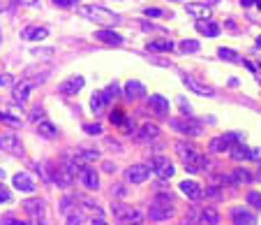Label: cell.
<instances>
[{"label": "cell", "mask_w": 261, "mask_h": 225, "mask_svg": "<svg viewBox=\"0 0 261 225\" xmlns=\"http://www.w3.org/2000/svg\"><path fill=\"white\" fill-rule=\"evenodd\" d=\"M245 200H247V205H250V207H254V209H261V193H259V190H250Z\"/></svg>", "instance_id": "32"}, {"label": "cell", "mask_w": 261, "mask_h": 225, "mask_svg": "<svg viewBox=\"0 0 261 225\" xmlns=\"http://www.w3.org/2000/svg\"><path fill=\"white\" fill-rule=\"evenodd\" d=\"M238 142H243V137H241V132H229V135H220V137H215V140H211V153H224V151H231V146L233 144H238Z\"/></svg>", "instance_id": "4"}, {"label": "cell", "mask_w": 261, "mask_h": 225, "mask_svg": "<svg viewBox=\"0 0 261 225\" xmlns=\"http://www.w3.org/2000/svg\"><path fill=\"white\" fill-rule=\"evenodd\" d=\"M176 151L180 153L182 163H185V170L192 172V174H197V172H201L208 167V158L199 153L194 146L185 144V142H176Z\"/></svg>", "instance_id": "2"}, {"label": "cell", "mask_w": 261, "mask_h": 225, "mask_svg": "<svg viewBox=\"0 0 261 225\" xmlns=\"http://www.w3.org/2000/svg\"><path fill=\"white\" fill-rule=\"evenodd\" d=\"M125 119H127V116H125V111H123V109H114L111 114H109V121H111L114 125H118V128L125 123Z\"/></svg>", "instance_id": "34"}, {"label": "cell", "mask_w": 261, "mask_h": 225, "mask_svg": "<svg viewBox=\"0 0 261 225\" xmlns=\"http://www.w3.org/2000/svg\"><path fill=\"white\" fill-rule=\"evenodd\" d=\"M180 190H182V195L190 197V200H199V197H203V190L197 181H182Z\"/></svg>", "instance_id": "21"}, {"label": "cell", "mask_w": 261, "mask_h": 225, "mask_svg": "<svg viewBox=\"0 0 261 225\" xmlns=\"http://www.w3.org/2000/svg\"><path fill=\"white\" fill-rule=\"evenodd\" d=\"M93 225H107V223H104L102 218H97V220H93Z\"/></svg>", "instance_id": "49"}, {"label": "cell", "mask_w": 261, "mask_h": 225, "mask_svg": "<svg viewBox=\"0 0 261 225\" xmlns=\"http://www.w3.org/2000/svg\"><path fill=\"white\" fill-rule=\"evenodd\" d=\"M0 179H5V172H3V167H0Z\"/></svg>", "instance_id": "51"}, {"label": "cell", "mask_w": 261, "mask_h": 225, "mask_svg": "<svg viewBox=\"0 0 261 225\" xmlns=\"http://www.w3.org/2000/svg\"><path fill=\"white\" fill-rule=\"evenodd\" d=\"M148 105H150L155 116H169V100L164 95H150V98H148Z\"/></svg>", "instance_id": "15"}, {"label": "cell", "mask_w": 261, "mask_h": 225, "mask_svg": "<svg viewBox=\"0 0 261 225\" xmlns=\"http://www.w3.org/2000/svg\"><path fill=\"white\" fill-rule=\"evenodd\" d=\"M109 102H111V98H109L107 93H93V100H90V109L95 111V114H99V111L104 109V107L109 105Z\"/></svg>", "instance_id": "25"}, {"label": "cell", "mask_w": 261, "mask_h": 225, "mask_svg": "<svg viewBox=\"0 0 261 225\" xmlns=\"http://www.w3.org/2000/svg\"><path fill=\"white\" fill-rule=\"evenodd\" d=\"M241 5L243 7H252V5H254V0H241Z\"/></svg>", "instance_id": "48"}, {"label": "cell", "mask_w": 261, "mask_h": 225, "mask_svg": "<svg viewBox=\"0 0 261 225\" xmlns=\"http://www.w3.org/2000/svg\"><path fill=\"white\" fill-rule=\"evenodd\" d=\"M79 14L84 16V19L93 21V24L104 26V28H114V26H118V21H120L118 14H114L111 10H107V7H102V5H81Z\"/></svg>", "instance_id": "1"}, {"label": "cell", "mask_w": 261, "mask_h": 225, "mask_svg": "<svg viewBox=\"0 0 261 225\" xmlns=\"http://www.w3.org/2000/svg\"><path fill=\"white\" fill-rule=\"evenodd\" d=\"M0 225H25V220H19L16 216L12 214H5L3 218H0Z\"/></svg>", "instance_id": "36"}, {"label": "cell", "mask_w": 261, "mask_h": 225, "mask_svg": "<svg viewBox=\"0 0 261 225\" xmlns=\"http://www.w3.org/2000/svg\"><path fill=\"white\" fill-rule=\"evenodd\" d=\"M231 186H241V184H250L252 179H254V174H252L250 170H245V167H238V170H233L231 174Z\"/></svg>", "instance_id": "23"}, {"label": "cell", "mask_w": 261, "mask_h": 225, "mask_svg": "<svg viewBox=\"0 0 261 225\" xmlns=\"http://www.w3.org/2000/svg\"><path fill=\"white\" fill-rule=\"evenodd\" d=\"M173 3H178V0H173Z\"/></svg>", "instance_id": "55"}, {"label": "cell", "mask_w": 261, "mask_h": 225, "mask_svg": "<svg viewBox=\"0 0 261 225\" xmlns=\"http://www.w3.org/2000/svg\"><path fill=\"white\" fill-rule=\"evenodd\" d=\"M125 176H127L129 184H143V181L150 176V167L141 165V163H137V165H129L127 172H125Z\"/></svg>", "instance_id": "9"}, {"label": "cell", "mask_w": 261, "mask_h": 225, "mask_svg": "<svg viewBox=\"0 0 261 225\" xmlns=\"http://www.w3.org/2000/svg\"><path fill=\"white\" fill-rule=\"evenodd\" d=\"M203 195H206V197H213V200H220L222 193H220V188H215V186H208V188L203 190Z\"/></svg>", "instance_id": "39"}, {"label": "cell", "mask_w": 261, "mask_h": 225, "mask_svg": "<svg viewBox=\"0 0 261 225\" xmlns=\"http://www.w3.org/2000/svg\"><path fill=\"white\" fill-rule=\"evenodd\" d=\"M199 218H201L203 225H217V223H220V211L213 209V207H206V209H201Z\"/></svg>", "instance_id": "26"}, {"label": "cell", "mask_w": 261, "mask_h": 225, "mask_svg": "<svg viewBox=\"0 0 261 225\" xmlns=\"http://www.w3.org/2000/svg\"><path fill=\"white\" fill-rule=\"evenodd\" d=\"M250 160H256V163H261V149H252Z\"/></svg>", "instance_id": "46"}, {"label": "cell", "mask_w": 261, "mask_h": 225, "mask_svg": "<svg viewBox=\"0 0 261 225\" xmlns=\"http://www.w3.org/2000/svg\"><path fill=\"white\" fill-rule=\"evenodd\" d=\"M185 12H188L190 16H197L199 21H206L211 19V5H206V3H190V5H185Z\"/></svg>", "instance_id": "13"}, {"label": "cell", "mask_w": 261, "mask_h": 225, "mask_svg": "<svg viewBox=\"0 0 261 225\" xmlns=\"http://www.w3.org/2000/svg\"><path fill=\"white\" fill-rule=\"evenodd\" d=\"M84 130L88 132V135H99V132H102V125L99 123H88V125H84Z\"/></svg>", "instance_id": "41"}, {"label": "cell", "mask_w": 261, "mask_h": 225, "mask_svg": "<svg viewBox=\"0 0 261 225\" xmlns=\"http://www.w3.org/2000/svg\"><path fill=\"white\" fill-rule=\"evenodd\" d=\"M150 220H167L173 216V209H171V195L169 193H158L150 205V211H148Z\"/></svg>", "instance_id": "3"}, {"label": "cell", "mask_w": 261, "mask_h": 225, "mask_svg": "<svg viewBox=\"0 0 261 225\" xmlns=\"http://www.w3.org/2000/svg\"><path fill=\"white\" fill-rule=\"evenodd\" d=\"M0 149L12 155H23V144H21V140L16 135H12V132H3V135H0Z\"/></svg>", "instance_id": "7"}, {"label": "cell", "mask_w": 261, "mask_h": 225, "mask_svg": "<svg viewBox=\"0 0 261 225\" xmlns=\"http://www.w3.org/2000/svg\"><path fill=\"white\" fill-rule=\"evenodd\" d=\"M250 153H252V151L247 149V146L243 144V142L233 144V146H231V151H229V155H231L233 160H250Z\"/></svg>", "instance_id": "29"}, {"label": "cell", "mask_w": 261, "mask_h": 225, "mask_svg": "<svg viewBox=\"0 0 261 225\" xmlns=\"http://www.w3.org/2000/svg\"><path fill=\"white\" fill-rule=\"evenodd\" d=\"M0 86H14V77L12 75H0Z\"/></svg>", "instance_id": "43"}, {"label": "cell", "mask_w": 261, "mask_h": 225, "mask_svg": "<svg viewBox=\"0 0 261 225\" xmlns=\"http://www.w3.org/2000/svg\"><path fill=\"white\" fill-rule=\"evenodd\" d=\"M256 179H259V181H261V170H259V174H256Z\"/></svg>", "instance_id": "53"}, {"label": "cell", "mask_w": 261, "mask_h": 225, "mask_svg": "<svg viewBox=\"0 0 261 225\" xmlns=\"http://www.w3.org/2000/svg\"><path fill=\"white\" fill-rule=\"evenodd\" d=\"M217 56H220V58H224V60H229V63H243L241 56H238L236 51L224 49V47H220V49H217Z\"/></svg>", "instance_id": "31"}, {"label": "cell", "mask_w": 261, "mask_h": 225, "mask_svg": "<svg viewBox=\"0 0 261 225\" xmlns=\"http://www.w3.org/2000/svg\"><path fill=\"white\" fill-rule=\"evenodd\" d=\"M79 176H81V181L86 184V188H90V190L99 188V176H97V172H95L93 167H81Z\"/></svg>", "instance_id": "19"}, {"label": "cell", "mask_w": 261, "mask_h": 225, "mask_svg": "<svg viewBox=\"0 0 261 225\" xmlns=\"http://www.w3.org/2000/svg\"><path fill=\"white\" fill-rule=\"evenodd\" d=\"M33 81H28V79H21V84H14V102H19V105H23L25 100H28V95H30V91H33Z\"/></svg>", "instance_id": "17"}, {"label": "cell", "mask_w": 261, "mask_h": 225, "mask_svg": "<svg viewBox=\"0 0 261 225\" xmlns=\"http://www.w3.org/2000/svg\"><path fill=\"white\" fill-rule=\"evenodd\" d=\"M231 218H233V225H256L254 214H250V211L243 209V207H236V209L231 211Z\"/></svg>", "instance_id": "18"}, {"label": "cell", "mask_w": 261, "mask_h": 225, "mask_svg": "<svg viewBox=\"0 0 261 225\" xmlns=\"http://www.w3.org/2000/svg\"><path fill=\"white\" fill-rule=\"evenodd\" d=\"M180 51L182 54H194V51H199V42L197 40H182L180 42Z\"/></svg>", "instance_id": "33"}, {"label": "cell", "mask_w": 261, "mask_h": 225, "mask_svg": "<svg viewBox=\"0 0 261 225\" xmlns=\"http://www.w3.org/2000/svg\"><path fill=\"white\" fill-rule=\"evenodd\" d=\"M182 84L188 86L190 91H194V93H199V95H208V98H213V95H215V88H213V86L201 84V81H197V79H194V77L182 75Z\"/></svg>", "instance_id": "11"}, {"label": "cell", "mask_w": 261, "mask_h": 225, "mask_svg": "<svg viewBox=\"0 0 261 225\" xmlns=\"http://www.w3.org/2000/svg\"><path fill=\"white\" fill-rule=\"evenodd\" d=\"M54 5L63 7V10H69V7H76L79 3H76V0H54Z\"/></svg>", "instance_id": "40"}, {"label": "cell", "mask_w": 261, "mask_h": 225, "mask_svg": "<svg viewBox=\"0 0 261 225\" xmlns=\"http://www.w3.org/2000/svg\"><path fill=\"white\" fill-rule=\"evenodd\" d=\"M111 211H114L120 220H125V223H141V220H143V214L139 209H134V207L114 205V207H111Z\"/></svg>", "instance_id": "8"}, {"label": "cell", "mask_w": 261, "mask_h": 225, "mask_svg": "<svg viewBox=\"0 0 261 225\" xmlns=\"http://www.w3.org/2000/svg\"><path fill=\"white\" fill-rule=\"evenodd\" d=\"M148 167L162 179H171L173 176V163L169 158H164V155H153L148 160Z\"/></svg>", "instance_id": "6"}, {"label": "cell", "mask_w": 261, "mask_h": 225, "mask_svg": "<svg viewBox=\"0 0 261 225\" xmlns=\"http://www.w3.org/2000/svg\"><path fill=\"white\" fill-rule=\"evenodd\" d=\"M84 77H69L67 81H63V84L58 86V91L63 95H72V93H79L81 88H84Z\"/></svg>", "instance_id": "16"}, {"label": "cell", "mask_w": 261, "mask_h": 225, "mask_svg": "<svg viewBox=\"0 0 261 225\" xmlns=\"http://www.w3.org/2000/svg\"><path fill=\"white\" fill-rule=\"evenodd\" d=\"M160 137V128L155 123H143L141 128H139L137 132V140L143 142V144H148V142H155Z\"/></svg>", "instance_id": "14"}, {"label": "cell", "mask_w": 261, "mask_h": 225, "mask_svg": "<svg viewBox=\"0 0 261 225\" xmlns=\"http://www.w3.org/2000/svg\"><path fill=\"white\" fill-rule=\"evenodd\" d=\"M254 5H256V7H259V10H261V0H254Z\"/></svg>", "instance_id": "50"}, {"label": "cell", "mask_w": 261, "mask_h": 225, "mask_svg": "<svg viewBox=\"0 0 261 225\" xmlns=\"http://www.w3.org/2000/svg\"><path fill=\"white\" fill-rule=\"evenodd\" d=\"M12 200V193L10 188H7L5 184H0V205H7V202Z\"/></svg>", "instance_id": "38"}, {"label": "cell", "mask_w": 261, "mask_h": 225, "mask_svg": "<svg viewBox=\"0 0 261 225\" xmlns=\"http://www.w3.org/2000/svg\"><path fill=\"white\" fill-rule=\"evenodd\" d=\"M95 37H97L99 42H104V44H114V47L123 44V35H118V33H114V30H111V28L97 30V33H95Z\"/></svg>", "instance_id": "20"}, {"label": "cell", "mask_w": 261, "mask_h": 225, "mask_svg": "<svg viewBox=\"0 0 261 225\" xmlns=\"http://www.w3.org/2000/svg\"><path fill=\"white\" fill-rule=\"evenodd\" d=\"M256 47H261V35H259V37H256Z\"/></svg>", "instance_id": "52"}, {"label": "cell", "mask_w": 261, "mask_h": 225, "mask_svg": "<svg viewBox=\"0 0 261 225\" xmlns=\"http://www.w3.org/2000/svg\"><path fill=\"white\" fill-rule=\"evenodd\" d=\"M0 121H3V123H7V125H14V128H19V125H21V119H14L12 114H3V111H0Z\"/></svg>", "instance_id": "37"}, {"label": "cell", "mask_w": 261, "mask_h": 225, "mask_svg": "<svg viewBox=\"0 0 261 225\" xmlns=\"http://www.w3.org/2000/svg\"><path fill=\"white\" fill-rule=\"evenodd\" d=\"M123 93H125V100H139V98H146V86L141 84V81H137V79H129L127 84H125V88H123Z\"/></svg>", "instance_id": "10"}, {"label": "cell", "mask_w": 261, "mask_h": 225, "mask_svg": "<svg viewBox=\"0 0 261 225\" xmlns=\"http://www.w3.org/2000/svg\"><path fill=\"white\" fill-rule=\"evenodd\" d=\"M104 93H107L109 98H116V95L120 93V86H118V84H116V81H114V84H109V86H107V91H104Z\"/></svg>", "instance_id": "42"}, {"label": "cell", "mask_w": 261, "mask_h": 225, "mask_svg": "<svg viewBox=\"0 0 261 225\" xmlns=\"http://www.w3.org/2000/svg\"><path fill=\"white\" fill-rule=\"evenodd\" d=\"M245 65L250 68V70H252V72H254V75H256V79L261 81V60H259V65H252V63H245Z\"/></svg>", "instance_id": "45"}, {"label": "cell", "mask_w": 261, "mask_h": 225, "mask_svg": "<svg viewBox=\"0 0 261 225\" xmlns=\"http://www.w3.org/2000/svg\"><path fill=\"white\" fill-rule=\"evenodd\" d=\"M23 209L28 211V214H33V216H42L44 214V209H46V205H44V200H25Z\"/></svg>", "instance_id": "28"}, {"label": "cell", "mask_w": 261, "mask_h": 225, "mask_svg": "<svg viewBox=\"0 0 261 225\" xmlns=\"http://www.w3.org/2000/svg\"><path fill=\"white\" fill-rule=\"evenodd\" d=\"M173 49V42L171 40H155V42H148V51H171Z\"/></svg>", "instance_id": "30"}, {"label": "cell", "mask_w": 261, "mask_h": 225, "mask_svg": "<svg viewBox=\"0 0 261 225\" xmlns=\"http://www.w3.org/2000/svg\"><path fill=\"white\" fill-rule=\"evenodd\" d=\"M46 35H49V30H46L44 26H25V28L21 30V37L28 42H40V40H44Z\"/></svg>", "instance_id": "12"}, {"label": "cell", "mask_w": 261, "mask_h": 225, "mask_svg": "<svg viewBox=\"0 0 261 225\" xmlns=\"http://www.w3.org/2000/svg\"><path fill=\"white\" fill-rule=\"evenodd\" d=\"M16 3H21V5H28V7H35L40 0H16Z\"/></svg>", "instance_id": "47"}, {"label": "cell", "mask_w": 261, "mask_h": 225, "mask_svg": "<svg viewBox=\"0 0 261 225\" xmlns=\"http://www.w3.org/2000/svg\"><path fill=\"white\" fill-rule=\"evenodd\" d=\"M0 42H3V35H0Z\"/></svg>", "instance_id": "54"}, {"label": "cell", "mask_w": 261, "mask_h": 225, "mask_svg": "<svg viewBox=\"0 0 261 225\" xmlns=\"http://www.w3.org/2000/svg\"><path fill=\"white\" fill-rule=\"evenodd\" d=\"M37 135H42L44 140H54V137L58 135V130H56V125L49 123V121H40V123H37Z\"/></svg>", "instance_id": "27"}, {"label": "cell", "mask_w": 261, "mask_h": 225, "mask_svg": "<svg viewBox=\"0 0 261 225\" xmlns=\"http://www.w3.org/2000/svg\"><path fill=\"white\" fill-rule=\"evenodd\" d=\"M143 14H146V16H162V10H158V7H146V10H143Z\"/></svg>", "instance_id": "44"}, {"label": "cell", "mask_w": 261, "mask_h": 225, "mask_svg": "<svg viewBox=\"0 0 261 225\" xmlns=\"http://www.w3.org/2000/svg\"><path fill=\"white\" fill-rule=\"evenodd\" d=\"M197 30L201 33V35H206V37H217L222 33V28L215 24V21H211V19H206V21H199L197 24Z\"/></svg>", "instance_id": "22"}, {"label": "cell", "mask_w": 261, "mask_h": 225, "mask_svg": "<svg viewBox=\"0 0 261 225\" xmlns=\"http://www.w3.org/2000/svg\"><path fill=\"white\" fill-rule=\"evenodd\" d=\"M171 125L176 128L178 132H182V135H192V137L201 135V130H203L201 121L192 119V116H182V119H173V121H171Z\"/></svg>", "instance_id": "5"}, {"label": "cell", "mask_w": 261, "mask_h": 225, "mask_svg": "<svg viewBox=\"0 0 261 225\" xmlns=\"http://www.w3.org/2000/svg\"><path fill=\"white\" fill-rule=\"evenodd\" d=\"M14 188L16 190H23V193H33L35 184H33V179H30L25 172H19V174L14 176Z\"/></svg>", "instance_id": "24"}, {"label": "cell", "mask_w": 261, "mask_h": 225, "mask_svg": "<svg viewBox=\"0 0 261 225\" xmlns=\"http://www.w3.org/2000/svg\"><path fill=\"white\" fill-rule=\"evenodd\" d=\"M67 225H86V216L81 211H72L67 214Z\"/></svg>", "instance_id": "35"}]
</instances>
